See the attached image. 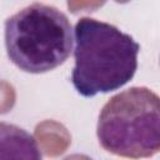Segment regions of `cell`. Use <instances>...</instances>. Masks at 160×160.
<instances>
[{
	"instance_id": "3957f363",
	"label": "cell",
	"mask_w": 160,
	"mask_h": 160,
	"mask_svg": "<svg viewBox=\"0 0 160 160\" xmlns=\"http://www.w3.org/2000/svg\"><path fill=\"white\" fill-rule=\"evenodd\" d=\"M96 135L104 150L139 160L160 152V96L145 86H132L111 96L102 106Z\"/></svg>"
},
{
	"instance_id": "6da1fadb",
	"label": "cell",
	"mask_w": 160,
	"mask_h": 160,
	"mask_svg": "<svg viewBox=\"0 0 160 160\" xmlns=\"http://www.w3.org/2000/svg\"><path fill=\"white\" fill-rule=\"evenodd\" d=\"M75 65L71 82L75 90L92 98L122 88L135 75L140 45L115 25L92 18L75 24Z\"/></svg>"
},
{
	"instance_id": "7a4b0ae2",
	"label": "cell",
	"mask_w": 160,
	"mask_h": 160,
	"mask_svg": "<svg viewBox=\"0 0 160 160\" xmlns=\"http://www.w3.org/2000/svg\"><path fill=\"white\" fill-rule=\"evenodd\" d=\"M5 48L20 70L42 74L64 64L72 51V26L56 6L32 2L5 21Z\"/></svg>"
},
{
	"instance_id": "277c9868",
	"label": "cell",
	"mask_w": 160,
	"mask_h": 160,
	"mask_svg": "<svg viewBox=\"0 0 160 160\" xmlns=\"http://www.w3.org/2000/svg\"><path fill=\"white\" fill-rule=\"evenodd\" d=\"M0 160H42L35 138L22 128L0 122Z\"/></svg>"
}]
</instances>
